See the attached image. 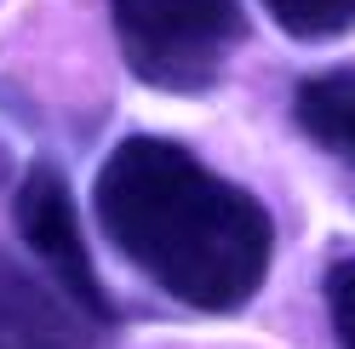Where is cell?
<instances>
[{"label":"cell","mask_w":355,"mask_h":349,"mask_svg":"<svg viewBox=\"0 0 355 349\" xmlns=\"http://www.w3.org/2000/svg\"><path fill=\"white\" fill-rule=\"evenodd\" d=\"M263 12L293 40H338L355 29V0H263Z\"/></svg>","instance_id":"6"},{"label":"cell","mask_w":355,"mask_h":349,"mask_svg":"<svg viewBox=\"0 0 355 349\" xmlns=\"http://www.w3.org/2000/svg\"><path fill=\"white\" fill-rule=\"evenodd\" d=\"M12 184V155H6V143H0V189Z\"/></svg>","instance_id":"8"},{"label":"cell","mask_w":355,"mask_h":349,"mask_svg":"<svg viewBox=\"0 0 355 349\" xmlns=\"http://www.w3.org/2000/svg\"><path fill=\"white\" fill-rule=\"evenodd\" d=\"M92 212L149 287L201 315L247 310L275 258L270 206L172 138H121L98 166Z\"/></svg>","instance_id":"1"},{"label":"cell","mask_w":355,"mask_h":349,"mask_svg":"<svg viewBox=\"0 0 355 349\" xmlns=\"http://www.w3.org/2000/svg\"><path fill=\"white\" fill-rule=\"evenodd\" d=\"M12 212H17L24 241L40 258V275H46L86 321H98L109 332V326L121 321V310H115V298L103 292L92 247H86V235H80V212H75L69 178H63L52 161H35L24 178H17V189H12Z\"/></svg>","instance_id":"3"},{"label":"cell","mask_w":355,"mask_h":349,"mask_svg":"<svg viewBox=\"0 0 355 349\" xmlns=\"http://www.w3.org/2000/svg\"><path fill=\"white\" fill-rule=\"evenodd\" d=\"M126 69L155 92H212L247 35L241 0H109Z\"/></svg>","instance_id":"2"},{"label":"cell","mask_w":355,"mask_h":349,"mask_svg":"<svg viewBox=\"0 0 355 349\" xmlns=\"http://www.w3.org/2000/svg\"><path fill=\"white\" fill-rule=\"evenodd\" d=\"M293 120L304 126L309 143H321L332 161L349 166L355 178V69L304 75L293 92Z\"/></svg>","instance_id":"5"},{"label":"cell","mask_w":355,"mask_h":349,"mask_svg":"<svg viewBox=\"0 0 355 349\" xmlns=\"http://www.w3.org/2000/svg\"><path fill=\"white\" fill-rule=\"evenodd\" d=\"M0 349H109V338L46 275L0 252Z\"/></svg>","instance_id":"4"},{"label":"cell","mask_w":355,"mask_h":349,"mask_svg":"<svg viewBox=\"0 0 355 349\" xmlns=\"http://www.w3.org/2000/svg\"><path fill=\"white\" fill-rule=\"evenodd\" d=\"M321 287H327L332 338H338V349H355V258H332Z\"/></svg>","instance_id":"7"}]
</instances>
